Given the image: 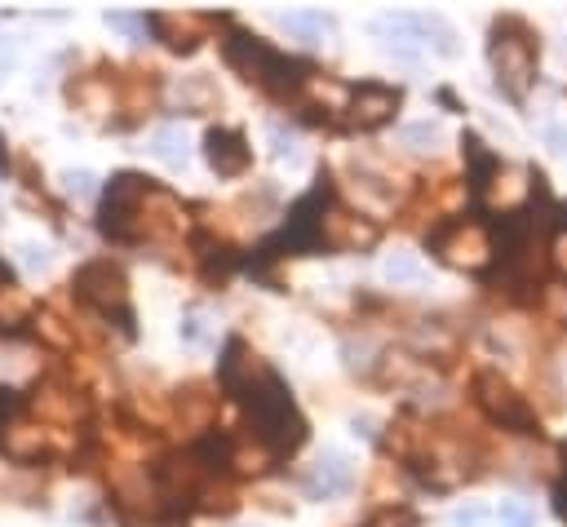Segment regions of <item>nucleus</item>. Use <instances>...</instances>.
I'll return each instance as SVG.
<instances>
[{"mask_svg":"<svg viewBox=\"0 0 567 527\" xmlns=\"http://www.w3.org/2000/svg\"><path fill=\"white\" fill-rule=\"evenodd\" d=\"M550 142H554V151H559V155H567V133H563V129H554Z\"/></svg>","mask_w":567,"mask_h":527,"instance_id":"nucleus-26","label":"nucleus"},{"mask_svg":"<svg viewBox=\"0 0 567 527\" xmlns=\"http://www.w3.org/2000/svg\"><path fill=\"white\" fill-rule=\"evenodd\" d=\"M151 27L164 36V45L169 49H178V54H191L195 45H200V27H204V18H178V14H156L151 18Z\"/></svg>","mask_w":567,"mask_h":527,"instance_id":"nucleus-11","label":"nucleus"},{"mask_svg":"<svg viewBox=\"0 0 567 527\" xmlns=\"http://www.w3.org/2000/svg\"><path fill=\"white\" fill-rule=\"evenodd\" d=\"M452 523H457V527H501L497 510H488V505H466V510L452 514Z\"/></svg>","mask_w":567,"mask_h":527,"instance_id":"nucleus-17","label":"nucleus"},{"mask_svg":"<svg viewBox=\"0 0 567 527\" xmlns=\"http://www.w3.org/2000/svg\"><path fill=\"white\" fill-rule=\"evenodd\" d=\"M404 142H408L412 151H435V142H439V124H430V120L408 124V129H404Z\"/></svg>","mask_w":567,"mask_h":527,"instance_id":"nucleus-16","label":"nucleus"},{"mask_svg":"<svg viewBox=\"0 0 567 527\" xmlns=\"http://www.w3.org/2000/svg\"><path fill=\"white\" fill-rule=\"evenodd\" d=\"M151 155L164 164H187V133L178 124H164V129L151 133Z\"/></svg>","mask_w":567,"mask_h":527,"instance_id":"nucleus-13","label":"nucleus"},{"mask_svg":"<svg viewBox=\"0 0 567 527\" xmlns=\"http://www.w3.org/2000/svg\"><path fill=\"white\" fill-rule=\"evenodd\" d=\"M435 253L443 257L448 266H461V271H483L492 257V240L479 222H452L435 235Z\"/></svg>","mask_w":567,"mask_h":527,"instance_id":"nucleus-4","label":"nucleus"},{"mask_svg":"<svg viewBox=\"0 0 567 527\" xmlns=\"http://www.w3.org/2000/svg\"><path fill=\"white\" fill-rule=\"evenodd\" d=\"M182 333H187V341H204V328H200V315H191L187 324H182Z\"/></svg>","mask_w":567,"mask_h":527,"instance_id":"nucleus-24","label":"nucleus"},{"mask_svg":"<svg viewBox=\"0 0 567 527\" xmlns=\"http://www.w3.org/2000/svg\"><path fill=\"white\" fill-rule=\"evenodd\" d=\"M350 479H355V470H350V461L342 457V452H328V457L315 461L311 479H306V488H311V496H342L350 488Z\"/></svg>","mask_w":567,"mask_h":527,"instance_id":"nucleus-10","label":"nucleus"},{"mask_svg":"<svg viewBox=\"0 0 567 527\" xmlns=\"http://www.w3.org/2000/svg\"><path fill=\"white\" fill-rule=\"evenodd\" d=\"M381 275H386L390 284H417V279L426 275V266H421L417 253H390L386 262H381Z\"/></svg>","mask_w":567,"mask_h":527,"instance_id":"nucleus-14","label":"nucleus"},{"mask_svg":"<svg viewBox=\"0 0 567 527\" xmlns=\"http://www.w3.org/2000/svg\"><path fill=\"white\" fill-rule=\"evenodd\" d=\"M23 266L27 271H49V253L36 244H23Z\"/></svg>","mask_w":567,"mask_h":527,"instance_id":"nucleus-20","label":"nucleus"},{"mask_svg":"<svg viewBox=\"0 0 567 527\" xmlns=\"http://www.w3.org/2000/svg\"><path fill=\"white\" fill-rule=\"evenodd\" d=\"M399 107V89H386V85H359L355 93V124L359 129H377L395 116Z\"/></svg>","mask_w":567,"mask_h":527,"instance_id":"nucleus-9","label":"nucleus"},{"mask_svg":"<svg viewBox=\"0 0 567 527\" xmlns=\"http://www.w3.org/2000/svg\"><path fill=\"white\" fill-rule=\"evenodd\" d=\"M550 257H554V266L567 275V231L554 235V244H550Z\"/></svg>","mask_w":567,"mask_h":527,"instance_id":"nucleus-22","label":"nucleus"},{"mask_svg":"<svg viewBox=\"0 0 567 527\" xmlns=\"http://www.w3.org/2000/svg\"><path fill=\"white\" fill-rule=\"evenodd\" d=\"M492 67H497V85L514 102L528 98L536 80V45L523 31V23H497V31H492Z\"/></svg>","mask_w":567,"mask_h":527,"instance_id":"nucleus-3","label":"nucleus"},{"mask_svg":"<svg viewBox=\"0 0 567 527\" xmlns=\"http://www.w3.org/2000/svg\"><path fill=\"white\" fill-rule=\"evenodd\" d=\"M226 62H231L244 80H253V85H262L271 93H293L302 85V62L275 54V49H266L262 40L244 36V31H231V40H226Z\"/></svg>","mask_w":567,"mask_h":527,"instance_id":"nucleus-2","label":"nucleus"},{"mask_svg":"<svg viewBox=\"0 0 567 527\" xmlns=\"http://www.w3.org/2000/svg\"><path fill=\"white\" fill-rule=\"evenodd\" d=\"M497 523L501 527H536V514H532V505H523V501H501Z\"/></svg>","mask_w":567,"mask_h":527,"instance_id":"nucleus-15","label":"nucleus"},{"mask_svg":"<svg viewBox=\"0 0 567 527\" xmlns=\"http://www.w3.org/2000/svg\"><path fill=\"white\" fill-rule=\"evenodd\" d=\"M204 155H209V164L222 173V178H235V173L249 169V142H244L240 129H209Z\"/></svg>","mask_w":567,"mask_h":527,"instance_id":"nucleus-8","label":"nucleus"},{"mask_svg":"<svg viewBox=\"0 0 567 527\" xmlns=\"http://www.w3.org/2000/svg\"><path fill=\"white\" fill-rule=\"evenodd\" d=\"M0 275H5V266H0Z\"/></svg>","mask_w":567,"mask_h":527,"instance_id":"nucleus-27","label":"nucleus"},{"mask_svg":"<svg viewBox=\"0 0 567 527\" xmlns=\"http://www.w3.org/2000/svg\"><path fill=\"white\" fill-rule=\"evenodd\" d=\"M14 408H18V395L14 390H0V417H9Z\"/></svg>","mask_w":567,"mask_h":527,"instance_id":"nucleus-25","label":"nucleus"},{"mask_svg":"<svg viewBox=\"0 0 567 527\" xmlns=\"http://www.w3.org/2000/svg\"><path fill=\"white\" fill-rule=\"evenodd\" d=\"M76 297H80V302H89V306H98L102 315H111V310H116L120 319H129V310H125V271H120V266H111V262L80 266Z\"/></svg>","mask_w":567,"mask_h":527,"instance_id":"nucleus-6","label":"nucleus"},{"mask_svg":"<svg viewBox=\"0 0 567 527\" xmlns=\"http://www.w3.org/2000/svg\"><path fill=\"white\" fill-rule=\"evenodd\" d=\"M545 306H550L559 319H567V288H550V293H545Z\"/></svg>","mask_w":567,"mask_h":527,"instance_id":"nucleus-23","label":"nucleus"},{"mask_svg":"<svg viewBox=\"0 0 567 527\" xmlns=\"http://www.w3.org/2000/svg\"><path fill=\"white\" fill-rule=\"evenodd\" d=\"M142 195H147V182H142L138 173H120V178H111L107 200H102V217H98L102 235H111V240H129Z\"/></svg>","mask_w":567,"mask_h":527,"instance_id":"nucleus-5","label":"nucleus"},{"mask_svg":"<svg viewBox=\"0 0 567 527\" xmlns=\"http://www.w3.org/2000/svg\"><path fill=\"white\" fill-rule=\"evenodd\" d=\"M94 182H98V178H94V173H89V169H67V173H63L67 195H76V200H89V195L98 191Z\"/></svg>","mask_w":567,"mask_h":527,"instance_id":"nucleus-18","label":"nucleus"},{"mask_svg":"<svg viewBox=\"0 0 567 527\" xmlns=\"http://www.w3.org/2000/svg\"><path fill=\"white\" fill-rule=\"evenodd\" d=\"M271 142H275V155H280V160H297L293 138H284V129H280V124H271Z\"/></svg>","mask_w":567,"mask_h":527,"instance_id":"nucleus-21","label":"nucleus"},{"mask_svg":"<svg viewBox=\"0 0 567 527\" xmlns=\"http://www.w3.org/2000/svg\"><path fill=\"white\" fill-rule=\"evenodd\" d=\"M107 27H111V31H125V36H133V40L147 36V18H138V14H120V9H111V14H107Z\"/></svg>","mask_w":567,"mask_h":527,"instance_id":"nucleus-19","label":"nucleus"},{"mask_svg":"<svg viewBox=\"0 0 567 527\" xmlns=\"http://www.w3.org/2000/svg\"><path fill=\"white\" fill-rule=\"evenodd\" d=\"M240 395H244V408H249V417H253V434L271 452H293L297 443L306 439L302 417H297L284 381L275 377L271 368H257V377H249V386H244Z\"/></svg>","mask_w":567,"mask_h":527,"instance_id":"nucleus-1","label":"nucleus"},{"mask_svg":"<svg viewBox=\"0 0 567 527\" xmlns=\"http://www.w3.org/2000/svg\"><path fill=\"white\" fill-rule=\"evenodd\" d=\"M280 27L288 31V36L315 45V40H324L328 31H333V18L319 14V9H293V14H280Z\"/></svg>","mask_w":567,"mask_h":527,"instance_id":"nucleus-12","label":"nucleus"},{"mask_svg":"<svg viewBox=\"0 0 567 527\" xmlns=\"http://www.w3.org/2000/svg\"><path fill=\"white\" fill-rule=\"evenodd\" d=\"M474 390H479V403L488 408V417H492V421H501V426L519 430V434H532L536 417H532L528 399H523L519 390L510 386V381H501L497 372H483L479 386H474Z\"/></svg>","mask_w":567,"mask_h":527,"instance_id":"nucleus-7","label":"nucleus"}]
</instances>
